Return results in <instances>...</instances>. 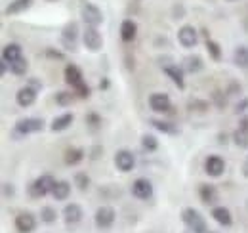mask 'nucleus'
<instances>
[{
  "mask_svg": "<svg viewBox=\"0 0 248 233\" xmlns=\"http://www.w3.org/2000/svg\"><path fill=\"white\" fill-rule=\"evenodd\" d=\"M65 83L71 88H75L80 98H90V86L84 84V81H82V71H80L77 65H67V67H65Z\"/></svg>",
  "mask_w": 248,
  "mask_h": 233,
  "instance_id": "nucleus-1",
  "label": "nucleus"
},
{
  "mask_svg": "<svg viewBox=\"0 0 248 233\" xmlns=\"http://www.w3.org/2000/svg\"><path fill=\"white\" fill-rule=\"evenodd\" d=\"M182 220L187 226V230H193L197 233H208V226H206V220L202 218V214L195 208H184L182 212Z\"/></svg>",
  "mask_w": 248,
  "mask_h": 233,
  "instance_id": "nucleus-2",
  "label": "nucleus"
},
{
  "mask_svg": "<svg viewBox=\"0 0 248 233\" xmlns=\"http://www.w3.org/2000/svg\"><path fill=\"white\" fill-rule=\"evenodd\" d=\"M54 185H56V180H54L52 176H50V174H42L40 178H36V180H34V182L31 183V187H29V193H31L32 199H40V197H44V195L52 193Z\"/></svg>",
  "mask_w": 248,
  "mask_h": 233,
  "instance_id": "nucleus-3",
  "label": "nucleus"
},
{
  "mask_svg": "<svg viewBox=\"0 0 248 233\" xmlns=\"http://www.w3.org/2000/svg\"><path fill=\"white\" fill-rule=\"evenodd\" d=\"M44 128V120L42 118H36V116H29V118H21L17 120L16 128H14V136L17 140V136H27L32 132H40Z\"/></svg>",
  "mask_w": 248,
  "mask_h": 233,
  "instance_id": "nucleus-4",
  "label": "nucleus"
},
{
  "mask_svg": "<svg viewBox=\"0 0 248 233\" xmlns=\"http://www.w3.org/2000/svg\"><path fill=\"white\" fill-rule=\"evenodd\" d=\"M93 222H95V226L99 230H109L115 224V208L113 206H99L95 210Z\"/></svg>",
  "mask_w": 248,
  "mask_h": 233,
  "instance_id": "nucleus-5",
  "label": "nucleus"
},
{
  "mask_svg": "<svg viewBox=\"0 0 248 233\" xmlns=\"http://www.w3.org/2000/svg\"><path fill=\"white\" fill-rule=\"evenodd\" d=\"M132 195L136 199H141V201H147L153 197V183L145 178H138L134 183H132Z\"/></svg>",
  "mask_w": 248,
  "mask_h": 233,
  "instance_id": "nucleus-6",
  "label": "nucleus"
},
{
  "mask_svg": "<svg viewBox=\"0 0 248 233\" xmlns=\"http://www.w3.org/2000/svg\"><path fill=\"white\" fill-rule=\"evenodd\" d=\"M82 19H84V23L88 27H97L103 21V14H101V10L97 6L86 2V4H82Z\"/></svg>",
  "mask_w": 248,
  "mask_h": 233,
  "instance_id": "nucleus-7",
  "label": "nucleus"
},
{
  "mask_svg": "<svg viewBox=\"0 0 248 233\" xmlns=\"http://www.w3.org/2000/svg\"><path fill=\"white\" fill-rule=\"evenodd\" d=\"M82 42H84V46H86L90 52H97V50H101V46H103V38H101L99 31L95 29V27H86L84 34H82Z\"/></svg>",
  "mask_w": 248,
  "mask_h": 233,
  "instance_id": "nucleus-8",
  "label": "nucleus"
},
{
  "mask_svg": "<svg viewBox=\"0 0 248 233\" xmlns=\"http://www.w3.org/2000/svg\"><path fill=\"white\" fill-rule=\"evenodd\" d=\"M16 230L19 233H32L36 230V218L31 212H21L16 216Z\"/></svg>",
  "mask_w": 248,
  "mask_h": 233,
  "instance_id": "nucleus-9",
  "label": "nucleus"
},
{
  "mask_svg": "<svg viewBox=\"0 0 248 233\" xmlns=\"http://www.w3.org/2000/svg\"><path fill=\"white\" fill-rule=\"evenodd\" d=\"M149 107L155 113H168L172 109V101L166 94H151L149 96Z\"/></svg>",
  "mask_w": 248,
  "mask_h": 233,
  "instance_id": "nucleus-10",
  "label": "nucleus"
},
{
  "mask_svg": "<svg viewBox=\"0 0 248 233\" xmlns=\"http://www.w3.org/2000/svg\"><path fill=\"white\" fill-rule=\"evenodd\" d=\"M115 165H117V168H119L121 172H130V170H134L136 159H134V155H132L128 149H121V151H117V155H115Z\"/></svg>",
  "mask_w": 248,
  "mask_h": 233,
  "instance_id": "nucleus-11",
  "label": "nucleus"
},
{
  "mask_svg": "<svg viewBox=\"0 0 248 233\" xmlns=\"http://www.w3.org/2000/svg\"><path fill=\"white\" fill-rule=\"evenodd\" d=\"M204 170H206V174L212 176V178H219V176L223 174V170H225V161L221 157H217V155H212V157H208L204 161Z\"/></svg>",
  "mask_w": 248,
  "mask_h": 233,
  "instance_id": "nucleus-12",
  "label": "nucleus"
},
{
  "mask_svg": "<svg viewBox=\"0 0 248 233\" xmlns=\"http://www.w3.org/2000/svg\"><path fill=\"white\" fill-rule=\"evenodd\" d=\"M178 40L184 48H193L197 46V40H199V34H197V29L191 27V25H184L180 33H178Z\"/></svg>",
  "mask_w": 248,
  "mask_h": 233,
  "instance_id": "nucleus-13",
  "label": "nucleus"
},
{
  "mask_svg": "<svg viewBox=\"0 0 248 233\" xmlns=\"http://www.w3.org/2000/svg\"><path fill=\"white\" fill-rule=\"evenodd\" d=\"M233 142L241 149H247L248 147V115L239 120V128L233 134Z\"/></svg>",
  "mask_w": 248,
  "mask_h": 233,
  "instance_id": "nucleus-14",
  "label": "nucleus"
},
{
  "mask_svg": "<svg viewBox=\"0 0 248 233\" xmlns=\"http://www.w3.org/2000/svg\"><path fill=\"white\" fill-rule=\"evenodd\" d=\"M63 218H65V224H67V226L78 224V222L82 220V208H80V204H77V203L67 204V206L63 208Z\"/></svg>",
  "mask_w": 248,
  "mask_h": 233,
  "instance_id": "nucleus-15",
  "label": "nucleus"
},
{
  "mask_svg": "<svg viewBox=\"0 0 248 233\" xmlns=\"http://www.w3.org/2000/svg\"><path fill=\"white\" fill-rule=\"evenodd\" d=\"M16 101H17V105H21V107H29V105H32V103L36 101V88L25 86V88H21V90H17V94H16Z\"/></svg>",
  "mask_w": 248,
  "mask_h": 233,
  "instance_id": "nucleus-16",
  "label": "nucleus"
},
{
  "mask_svg": "<svg viewBox=\"0 0 248 233\" xmlns=\"http://www.w3.org/2000/svg\"><path fill=\"white\" fill-rule=\"evenodd\" d=\"M77 36H78V27H77V23L73 21V23H69V25L63 29V34H62V40L67 50H75V46H77Z\"/></svg>",
  "mask_w": 248,
  "mask_h": 233,
  "instance_id": "nucleus-17",
  "label": "nucleus"
},
{
  "mask_svg": "<svg viewBox=\"0 0 248 233\" xmlns=\"http://www.w3.org/2000/svg\"><path fill=\"white\" fill-rule=\"evenodd\" d=\"M210 214H212V218L216 220L217 224L223 226V228H229L233 224V216H231L229 208H225V206H214Z\"/></svg>",
  "mask_w": 248,
  "mask_h": 233,
  "instance_id": "nucleus-18",
  "label": "nucleus"
},
{
  "mask_svg": "<svg viewBox=\"0 0 248 233\" xmlns=\"http://www.w3.org/2000/svg\"><path fill=\"white\" fill-rule=\"evenodd\" d=\"M164 73L170 77V81L180 88V90L186 88V81H184V71H182V67H178V65H164Z\"/></svg>",
  "mask_w": 248,
  "mask_h": 233,
  "instance_id": "nucleus-19",
  "label": "nucleus"
},
{
  "mask_svg": "<svg viewBox=\"0 0 248 233\" xmlns=\"http://www.w3.org/2000/svg\"><path fill=\"white\" fill-rule=\"evenodd\" d=\"M199 195H201V201L204 204H214L217 203V199H219V195H217V189L214 185H210V183H204V185H201V189H199Z\"/></svg>",
  "mask_w": 248,
  "mask_h": 233,
  "instance_id": "nucleus-20",
  "label": "nucleus"
},
{
  "mask_svg": "<svg viewBox=\"0 0 248 233\" xmlns=\"http://www.w3.org/2000/svg\"><path fill=\"white\" fill-rule=\"evenodd\" d=\"M23 58V50H21V46L19 44H16V42H10V44H6L4 46V50H2V59H6L8 61V65L12 63V61H16V59Z\"/></svg>",
  "mask_w": 248,
  "mask_h": 233,
  "instance_id": "nucleus-21",
  "label": "nucleus"
},
{
  "mask_svg": "<svg viewBox=\"0 0 248 233\" xmlns=\"http://www.w3.org/2000/svg\"><path fill=\"white\" fill-rule=\"evenodd\" d=\"M136 33H138L136 21H132V19H124L123 25H121V38H123L124 42H132V40L136 38Z\"/></svg>",
  "mask_w": 248,
  "mask_h": 233,
  "instance_id": "nucleus-22",
  "label": "nucleus"
},
{
  "mask_svg": "<svg viewBox=\"0 0 248 233\" xmlns=\"http://www.w3.org/2000/svg\"><path fill=\"white\" fill-rule=\"evenodd\" d=\"M52 195H54V199L56 201H65L69 195H71V183L69 182H56V185H54V189H52Z\"/></svg>",
  "mask_w": 248,
  "mask_h": 233,
  "instance_id": "nucleus-23",
  "label": "nucleus"
},
{
  "mask_svg": "<svg viewBox=\"0 0 248 233\" xmlns=\"http://www.w3.org/2000/svg\"><path fill=\"white\" fill-rule=\"evenodd\" d=\"M73 120H75L73 113H63V115L54 118V122L50 124V128H52L54 132H63L65 128H69V126H71V122H73Z\"/></svg>",
  "mask_w": 248,
  "mask_h": 233,
  "instance_id": "nucleus-24",
  "label": "nucleus"
},
{
  "mask_svg": "<svg viewBox=\"0 0 248 233\" xmlns=\"http://www.w3.org/2000/svg\"><path fill=\"white\" fill-rule=\"evenodd\" d=\"M149 122L153 124V128H156V130H158V132H162V134H170V136H176V134L180 132L176 124H172V122H166V120H156V118H151Z\"/></svg>",
  "mask_w": 248,
  "mask_h": 233,
  "instance_id": "nucleus-25",
  "label": "nucleus"
},
{
  "mask_svg": "<svg viewBox=\"0 0 248 233\" xmlns=\"http://www.w3.org/2000/svg\"><path fill=\"white\" fill-rule=\"evenodd\" d=\"M233 61L237 67L241 69H248V48L247 46H237L233 52Z\"/></svg>",
  "mask_w": 248,
  "mask_h": 233,
  "instance_id": "nucleus-26",
  "label": "nucleus"
},
{
  "mask_svg": "<svg viewBox=\"0 0 248 233\" xmlns=\"http://www.w3.org/2000/svg\"><path fill=\"white\" fill-rule=\"evenodd\" d=\"M32 4V0H12L10 6L6 8V16H14V14H21L25 12Z\"/></svg>",
  "mask_w": 248,
  "mask_h": 233,
  "instance_id": "nucleus-27",
  "label": "nucleus"
},
{
  "mask_svg": "<svg viewBox=\"0 0 248 233\" xmlns=\"http://www.w3.org/2000/svg\"><path fill=\"white\" fill-rule=\"evenodd\" d=\"M84 159V149H78V147H73V149H69L67 153H65V163L67 165H78L80 161Z\"/></svg>",
  "mask_w": 248,
  "mask_h": 233,
  "instance_id": "nucleus-28",
  "label": "nucleus"
},
{
  "mask_svg": "<svg viewBox=\"0 0 248 233\" xmlns=\"http://www.w3.org/2000/svg\"><path fill=\"white\" fill-rule=\"evenodd\" d=\"M27 69H29V63H27L25 58H19L10 63V71H12L16 77H23V75L27 73Z\"/></svg>",
  "mask_w": 248,
  "mask_h": 233,
  "instance_id": "nucleus-29",
  "label": "nucleus"
},
{
  "mask_svg": "<svg viewBox=\"0 0 248 233\" xmlns=\"http://www.w3.org/2000/svg\"><path fill=\"white\" fill-rule=\"evenodd\" d=\"M202 58L201 56H189V58H186V61H184V67H186V71H189V73H199L201 69H202Z\"/></svg>",
  "mask_w": 248,
  "mask_h": 233,
  "instance_id": "nucleus-30",
  "label": "nucleus"
},
{
  "mask_svg": "<svg viewBox=\"0 0 248 233\" xmlns=\"http://www.w3.org/2000/svg\"><path fill=\"white\" fill-rule=\"evenodd\" d=\"M56 218H58L56 208H52V206H44V208L40 210V220H42L44 224H54Z\"/></svg>",
  "mask_w": 248,
  "mask_h": 233,
  "instance_id": "nucleus-31",
  "label": "nucleus"
},
{
  "mask_svg": "<svg viewBox=\"0 0 248 233\" xmlns=\"http://www.w3.org/2000/svg\"><path fill=\"white\" fill-rule=\"evenodd\" d=\"M73 100H75V94H73V92H58V94H56V103H58L60 107L71 105Z\"/></svg>",
  "mask_w": 248,
  "mask_h": 233,
  "instance_id": "nucleus-32",
  "label": "nucleus"
},
{
  "mask_svg": "<svg viewBox=\"0 0 248 233\" xmlns=\"http://www.w3.org/2000/svg\"><path fill=\"white\" fill-rule=\"evenodd\" d=\"M75 183H77V187L80 191H86L90 187V178H88L86 172H78V174L75 176Z\"/></svg>",
  "mask_w": 248,
  "mask_h": 233,
  "instance_id": "nucleus-33",
  "label": "nucleus"
},
{
  "mask_svg": "<svg viewBox=\"0 0 248 233\" xmlns=\"http://www.w3.org/2000/svg\"><path fill=\"white\" fill-rule=\"evenodd\" d=\"M206 50H208V54L212 56V59H214V61H219V58H221V50H219L217 42L210 40V38H206Z\"/></svg>",
  "mask_w": 248,
  "mask_h": 233,
  "instance_id": "nucleus-34",
  "label": "nucleus"
},
{
  "mask_svg": "<svg viewBox=\"0 0 248 233\" xmlns=\"http://www.w3.org/2000/svg\"><path fill=\"white\" fill-rule=\"evenodd\" d=\"M141 146H143V149H147V151H156V147H158V142H156L155 136H151V134H145V136L141 138Z\"/></svg>",
  "mask_w": 248,
  "mask_h": 233,
  "instance_id": "nucleus-35",
  "label": "nucleus"
},
{
  "mask_svg": "<svg viewBox=\"0 0 248 233\" xmlns=\"http://www.w3.org/2000/svg\"><path fill=\"white\" fill-rule=\"evenodd\" d=\"M86 122H88V126H90L92 130H95V128H99V124H101V118H99V115H95V113H90V115L86 116Z\"/></svg>",
  "mask_w": 248,
  "mask_h": 233,
  "instance_id": "nucleus-36",
  "label": "nucleus"
},
{
  "mask_svg": "<svg viewBox=\"0 0 248 233\" xmlns=\"http://www.w3.org/2000/svg\"><path fill=\"white\" fill-rule=\"evenodd\" d=\"M248 109V98H245L243 101H239L237 103V107H235V113H245Z\"/></svg>",
  "mask_w": 248,
  "mask_h": 233,
  "instance_id": "nucleus-37",
  "label": "nucleus"
},
{
  "mask_svg": "<svg viewBox=\"0 0 248 233\" xmlns=\"http://www.w3.org/2000/svg\"><path fill=\"white\" fill-rule=\"evenodd\" d=\"M46 56H48V58L63 59V54H62V52H58V50H46Z\"/></svg>",
  "mask_w": 248,
  "mask_h": 233,
  "instance_id": "nucleus-38",
  "label": "nucleus"
},
{
  "mask_svg": "<svg viewBox=\"0 0 248 233\" xmlns=\"http://www.w3.org/2000/svg\"><path fill=\"white\" fill-rule=\"evenodd\" d=\"M4 195L8 197V195H14V187L10 185V183H4Z\"/></svg>",
  "mask_w": 248,
  "mask_h": 233,
  "instance_id": "nucleus-39",
  "label": "nucleus"
},
{
  "mask_svg": "<svg viewBox=\"0 0 248 233\" xmlns=\"http://www.w3.org/2000/svg\"><path fill=\"white\" fill-rule=\"evenodd\" d=\"M243 176L248 178V157L245 159V163H243Z\"/></svg>",
  "mask_w": 248,
  "mask_h": 233,
  "instance_id": "nucleus-40",
  "label": "nucleus"
},
{
  "mask_svg": "<svg viewBox=\"0 0 248 233\" xmlns=\"http://www.w3.org/2000/svg\"><path fill=\"white\" fill-rule=\"evenodd\" d=\"M107 86H109V83H107V81H103V83L99 84V88H107Z\"/></svg>",
  "mask_w": 248,
  "mask_h": 233,
  "instance_id": "nucleus-41",
  "label": "nucleus"
},
{
  "mask_svg": "<svg viewBox=\"0 0 248 233\" xmlns=\"http://www.w3.org/2000/svg\"><path fill=\"white\" fill-rule=\"evenodd\" d=\"M184 233H197V232H193V230H187V232H184Z\"/></svg>",
  "mask_w": 248,
  "mask_h": 233,
  "instance_id": "nucleus-42",
  "label": "nucleus"
},
{
  "mask_svg": "<svg viewBox=\"0 0 248 233\" xmlns=\"http://www.w3.org/2000/svg\"><path fill=\"white\" fill-rule=\"evenodd\" d=\"M48 2H56V0H48Z\"/></svg>",
  "mask_w": 248,
  "mask_h": 233,
  "instance_id": "nucleus-43",
  "label": "nucleus"
},
{
  "mask_svg": "<svg viewBox=\"0 0 248 233\" xmlns=\"http://www.w3.org/2000/svg\"><path fill=\"white\" fill-rule=\"evenodd\" d=\"M229 2H233V0H229Z\"/></svg>",
  "mask_w": 248,
  "mask_h": 233,
  "instance_id": "nucleus-44",
  "label": "nucleus"
},
{
  "mask_svg": "<svg viewBox=\"0 0 248 233\" xmlns=\"http://www.w3.org/2000/svg\"><path fill=\"white\" fill-rule=\"evenodd\" d=\"M208 233H212V232H208Z\"/></svg>",
  "mask_w": 248,
  "mask_h": 233,
  "instance_id": "nucleus-45",
  "label": "nucleus"
}]
</instances>
